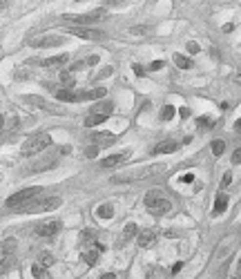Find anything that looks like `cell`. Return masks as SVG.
<instances>
[{
  "label": "cell",
  "mask_w": 241,
  "mask_h": 279,
  "mask_svg": "<svg viewBox=\"0 0 241 279\" xmlns=\"http://www.w3.org/2000/svg\"><path fill=\"white\" fill-rule=\"evenodd\" d=\"M132 69H134V74L137 76H145V69H143L141 65H132Z\"/></svg>",
  "instance_id": "cell-37"
},
{
  "label": "cell",
  "mask_w": 241,
  "mask_h": 279,
  "mask_svg": "<svg viewBox=\"0 0 241 279\" xmlns=\"http://www.w3.org/2000/svg\"><path fill=\"white\" fill-rule=\"evenodd\" d=\"M38 195H40V188H25V190H20V192H16V195H11L9 199H7V208H11V210H16V208L25 205L27 201L36 199Z\"/></svg>",
  "instance_id": "cell-6"
},
{
  "label": "cell",
  "mask_w": 241,
  "mask_h": 279,
  "mask_svg": "<svg viewBox=\"0 0 241 279\" xmlns=\"http://www.w3.org/2000/svg\"><path fill=\"white\" fill-rule=\"evenodd\" d=\"M130 157H132V152L110 154V157H105L103 161H100V168H114V165H119V163H123V161H127Z\"/></svg>",
  "instance_id": "cell-14"
},
{
  "label": "cell",
  "mask_w": 241,
  "mask_h": 279,
  "mask_svg": "<svg viewBox=\"0 0 241 279\" xmlns=\"http://www.w3.org/2000/svg\"><path fill=\"white\" fill-rule=\"evenodd\" d=\"M25 100L29 103V105H36V107H40V110H47L49 114H63V112H65L60 105H56V103H49V100L40 99V96H25Z\"/></svg>",
  "instance_id": "cell-9"
},
{
  "label": "cell",
  "mask_w": 241,
  "mask_h": 279,
  "mask_svg": "<svg viewBox=\"0 0 241 279\" xmlns=\"http://www.w3.org/2000/svg\"><path fill=\"white\" fill-rule=\"evenodd\" d=\"M103 16H105V9L100 7V9H94V11H89V14H63L60 20L79 22V27H85V25H89V22H96L99 18H103Z\"/></svg>",
  "instance_id": "cell-5"
},
{
  "label": "cell",
  "mask_w": 241,
  "mask_h": 279,
  "mask_svg": "<svg viewBox=\"0 0 241 279\" xmlns=\"http://www.w3.org/2000/svg\"><path fill=\"white\" fill-rule=\"evenodd\" d=\"M14 250H16V239H5V241H0V263L5 261Z\"/></svg>",
  "instance_id": "cell-17"
},
{
  "label": "cell",
  "mask_w": 241,
  "mask_h": 279,
  "mask_svg": "<svg viewBox=\"0 0 241 279\" xmlns=\"http://www.w3.org/2000/svg\"><path fill=\"white\" fill-rule=\"evenodd\" d=\"M181 266H183V263H181V261H179V263H174V266H172V275H174V273H179V270H181Z\"/></svg>",
  "instance_id": "cell-41"
},
{
  "label": "cell",
  "mask_w": 241,
  "mask_h": 279,
  "mask_svg": "<svg viewBox=\"0 0 241 279\" xmlns=\"http://www.w3.org/2000/svg\"><path fill=\"white\" fill-rule=\"evenodd\" d=\"M172 60H174V65H177L179 69H190L192 67V60H190L188 56H183V54H174Z\"/></svg>",
  "instance_id": "cell-26"
},
{
  "label": "cell",
  "mask_w": 241,
  "mask_h": 279,
  "mask_svg": "<svg viewBox=\"0 0 241 279\" xmlns=\"http://www.w3.org/2000/svg\"><path fill=\"white\" fill-rule=\"evenodd\" d=\"M96 217H99V219H112V217H114V205L112 203L99 205V208H96Z\"/></svg>",
  "instance_id": "cell-23"
},
{
  "label": "cell",
  "mask_w": 241,
  "mask_h": 279,
  "mask_svg": "<svg viewBox=\"0 0 241 279\" xmlns=\"http://www.w3.org/2000/svg\"><path fill=\"white\" fill-rule=\"evenodd\" d=\"M230 181H232V172H225V174H223V183H221V188H228V185H230Z\"/></svg>",
  "instance_id": "cell-35"
},
{
  "label": "cell",
  "mask_w": 241,
  "mask_h": 279,
  "mask_svg": "<svg viewBox=\"0 0 241 279\" xmlns=\"http://www.w3.org/2000/svg\"><path fill=\"white\" fill-rule=\"evenodd\" d=\"M159 239V232L154 230V228H145V230L137 232V243L139 248H152L154 243H157Z\"/></svg>",
  "instance_id": "cell-11"
},
{
  "label": "cell",
  "mask_w": 241,
  "mask_h": 279,
  "mask_svg": "<svg viewBox=\"0 0 241 279\" xmlns=\"http://www.w3.org/2000/svg\"><path fill=\"white\" fill-rule=\"evenodd\" d=\"M137 232H139V228L134 226V223H127V226L123 228V235H120V243H127L132 237H137Z\"/></svg>",
  "instance_id": "cell-24"
},
{
  "label": "cell",
  "mask_w": 241,
  "mask_h": 279,
  "mask_svg": "<svg viewBox=\"0 0 241 279\" xmlns=\"http://www.w3.org/2000/svg\"><path fill=\"white\" fill-rule=\"evenodd\" d=\"M179 116H181V119H188L190 110H188V107H181V110H179Z\"/></svg>",
  "instance_id": "cell-39"
},
{
  "label": "cell",
  "mask_w": 241,
  "mask_h": 279,
  "mask_svg": "<svg viewBox=\"0 0 241 279\" xmlns=\"http://www.w3.org/2000/svg\"><path fill=\"white\" fill-rule=\"evenodd\" d=\"M114 110V103H110V100H103V103H96L94 107H92V114H100V116H110V112Z\"/></svg>",
  "instance_id": "cell-20"
},
{
  "label": "cell",
  "mask_w": 241,
  "mask_h": 279,
  "mask_svg": "<svg viewBox=\"0 0 241 279\" xmlns=\"http://www.w3.org/2000/svg\"><path fill=\"white\" fill-rule=\"evenodd\" d=\"M49 145H52V137H49L47 132H40V134H34V137H29L22 143L20 154L22 157H36V154L45 152Z\"/></svg>",
  "instance_id": "cell-3"
},
{
  "label": "cell",
  "mask_w": 241,
  "mask_h": 279,
  "mask_svg": "<svg viewBox=\"0 0 241 279\" xmlns=\"http://www.w3.org/2000/svg\"><path fill=\"white\" fill-rule=\"evenodd\" d=\"M165 168H168V165L154 163V165H143V168H137V170H125V172L112 177V183H132V181L150 179V177H157V174L165 172Z\"/></svg>",
  "instance_id": "cell-1"
},
{
  "label": "cell",
  "mask_w": 241,
  "mask_h": 279,
  "mask_svg": "<svg viewBox=\"0 0 241 279\" xmlns=\"http://www.w3.org/2000/svg\"><path fill=\"white\" fill-rule=\"evenodd\" d=\"M172 116H174V107H172V105H165V107L161 110V121H170Z\"/></svg>",
  "instance_id": "cell-31"
},
{
  "label": "cell",
  "mask_w": 241,
  "mask_h": 279,
  "mask_svg": "<svg viewBox=\"0 0 241 279\" xmlns=\"http://www.w3.org/2000/svg\"><path fill=\"white\" fill-rule=\"evenodd\" d=\"M60 228H63V223L58 221V219H52V221L40 223V226L36 228V235H38V237H45V239H52V237H56L58 232H60Z\"/></svg>",
  "instance_id": "cell-10"
},
{
  "label": "cell",
  "mask_w": 241,
  "mask_h": 279,
  "mask_svg": "<svg viewBox=\"0 0 241 279\" xmlns=\"http://www.w3.org/2000/svg\"><path fill=\"white\" fill-rule=\"evenodd\" d=\"M225 210H228V197L219 192L215 199V210H212V215H223Z\"/></svg>",
  "instance_id": "cell-22"
},
{
  "label": "cell",
  "mask_w": 241,
  "mask_h": 279,
  "mask_svg": "<svg viewBox=\"0 0 241 279\" xmlns=\"http://www.w3.org/2000/svg\"><path fill=\"white\" fill-rule=\"evenodd\" d=\"M60 42H63L60 36H40V38H32L29 45L32 47H58Z\"/></svg>",
  "instance_id": "cell-13"
},
{
  "label": "cell",
  "mask_w": 241,
  "mask_h": 279,
  "mask_svg": "<svg viewBox=\"0 0 241 279\" xmlns=\"http://www.w3.org/2000/svg\"><path fill=\"white\" fill-rule=\"evenodd\" d=\"M179 150V143L177 141H161L154 148V154H172V152H177Z\"/></svg>",
  "instance_id": "cell-18"
},
{
  "label": "cell",
  "mask_w": 241,
  "mask_h": 279,
  "mask_svg": "<svg viewBox=\"0 0 241 279\" xmlns=\"http://www.w3.org/2000/svg\"><path fill=\"white\" fill-rule=\"evenodd\" d=\"M99 63V56H87L85 58V67H92V65Z\"/></svg>",
  "instance_id": "cell-34"
},
{
  "label": "cell",
  "mask_w": 241,
  "mask_h": 279,
  "mask_svg": "<svg viewBox=\"0 0 241 279\" xmlns=\"http://www.w3.org/2000/svg\"><path fill=\"white\" fill-rule=\"evenodd\" d=\"M188 52H190V54H197V52H199V45H197V42H190V45H188Z\"/></svg>",
  "instance_id": "cell-38"
},
{
  "label": "cell",
  "mask_w": 241,
  "mask_h": 279,
  "mask_svg": "<svg viewBox=\"0 0 241 279\" xmlns=\"http://www.w3.org/2000/svg\"><path fill=\"white\" fill-rule=\"evenodd\" d=\"M96 154H99V148H87V150H85V157H87V159H94Z\"/></svg>",
  "instance_id": "cell-36"
},
{
  "label": "cell",
  "mask_w": 241,
  "mask_h": 279,
  "mask_svg": "<svg viewBox=\"0 0 241 279\" xmlns=\"http://www.w3.org/2000/svg\"><path fill=\"white\" fill-rule=\"evenodd\" d=\"M0 181H2V174H0Z\"/></svg>",
  "instance_id": "cell-45"
},
{
  "label": "cell",
  "mask_w": 241,
  "mask_h": 279,
  "mask_svg": "<svg viewBox=\"0 0 241 279\" xmlns=\"http://www.w3.org/2000/svg\"><path fill=\"white\" fill-rule=\"evenodd\" d=\"M210 148H212V154H215V157H221V154L225 152V141H221V139H215V141L210 143Z\"/></svg>",
  "instance_id": "cell-28"
},
{
  "label": "cell",
  "mask_w": 241,
  "mask_h": 279,
  "mask_svg": "<svg viewBox=\"0 0 241 279\" xmlns=\"http://www.w3.org/2000/svg\"><path fill=\"white\" fill-rule=\"evenodd\" d=\"M192 179H194L192 174H185V177H183V179H181V181H183V183H190V181H192Z\"/></svg>",
  "instance_id": "cell-42"
},
{
  "label": "cell",
  "mask_w": 241,
  "mask_h": 279,
  "mask_svg": "<svg viewBox=\"0 0 241 279\" xmlns=\"http://www.w3.org/2000/svg\"><path fill=\"white\" fill-rule=\"evenodd\" d=\"M100 253H103V246H100V243H94L89 250H85V253H83V261L87 263V266H96Z\"/></svg>",
  "instance_id": "cell-15"
},
{
  "label": "cell",
  "mask_w": 241,
  "mask_h": 279,
  "mask_svg": "<svg viewBox=\"0 0 241 279\" xmlns=\"http://www.w3.org/2000/svg\"><path fill=\"white\" fill-rule=\"evenodd\" d=\"M107 90L105 87H96V90H89V92H80V100H100L105 99Z\"/></svg>",
  "instance_id": "cell-19"
},
{
  "label": "cell",
  "mask_w": 241,
  "mask_h": 279,
  "mask_svg": "<svg viewBox=\"0 0 241 279\" xmlns=\"http://www.w3.org/2000/svg\"><path fill=\"white\" fill-rule=\"evenodd\" d=\"M58 79H60V87L58 90H72L74 85H76V79L72 76V72H60Z\"/></svg>",
  "instance_id": "cell-21"
},
{
  "label": "cell",
  "mask_w": 241,
  "mask_h": 279,
  "mask_svg": "<svg viewBox=\"0 0 241 279\" xmlns=\"http://www.w3.org/2000/svg\"><path fill=\"white\" fill-rule=\"evenodd\" d=\"M110 119V116H100V114H89V116H85V127H96V125H100V123H105Z\"/></svg>",
  "instance_id": "cell-25"
},
{
  "label": "cell",
  "mask_w": 241,
  "mask_h": 279,
  "mask_svg": "<svg viewBox=\"0 0 241 279\" xmlns=\"http://www.w3.org/2000/svg\"><path fill=\"white\" fill-rule=\"evenodd\" d=\"M241 161V150H235V154H232V163H239Z\"/></svg>",
  "instance_id": "cell-40"
},
{
  "label": "cell",
  "mask_w": 241,
  "mask_h": 279,
  "mask_svg": "<svg viewBox=\"0 0 241 279\" xmlns=\"http://www.w3.org/2000/svg\"><path fill=\"white\" fill-rule=\"evenodd\" d=\"M212 125H215V121H212V119H205V116L197 119V127H201V130H210Z\"/></svg>",
  "instance_id": "cell-30"
},
{
  "label": "cell",
  "mask_w": 241,
  "mask_h": 279,
  "mask_svg": "<svg viewBox=\"0 0 241 279\" xmlns=\"http://www.w3.org/2000/svg\"><path fill=\"white\" fill-rule=\"evenodd\" d=\"M42 273H45V268H40L38 263H34V266H32V275H34V277L40 279V277H42Z\"/></svg>",
  "instance_id": "cell-32"
},
{
  "label": "cell",
  "mask_w": 241,
  "mask_h": 279,
  "mask_svg": "<svg viewBox=\"0 0 241 279\" xmlns=\"http://www.w3.org/2000/svg\"><path fill=\"white\" fill-rule=\"evenodd\" d=\"M63 199L60 197H36V199L27 201L25 205L16 208V212H22V215H42V212H52L56 208H60Z\"/></svg>",
  "instance_id": "cell-2"
},
{
  "label": "cell",
  "mask_w": 241,
  "mask_h": 279,
  "mask_svg": "<svg viewBox=\"0 0 241 279\" xmlns=\"http://www.w3.org/2000/svg\"><path fill=\"white\" fill-rule=\"evenodd\" d=\"M2 127H5V116L0 114V132H2Z\"/></svg>",
  "instance_id": "cell-44"
},
{
  "label": "cell",
  "mask_w": 241,
  "mask_h": 279,
  "mask_svg": "<svg viewBox=\"0 0 241 279\" xmlns=\"http://www.w3.org/2000/svg\"><path fill=\"white\" fill-rule=\"evenodd\" d=\"M165 67V63H163V60H154L152 65H150V72H159V69H163Z\"/></svg>",
  "instance_id": "cell-33"
},
{
  "label": "cell",
  "mask_w": 241,
  "mask_h": 279,
  "mask_svg": "<svg viewBox=\"0 0 241 279\" xmlns=\"http://www.w3.org/2000/svg\"><path fill=\"white\" fill-rule=\"evenodd\" d=\"M56 100L58 103H80V94L72 90H56Z\"/></svg>",
  "instance_id": "cell-16"
},
{
  "label": "cell",
  "mask_w": 241,
  "mask_h": 279,
  "mask_svg": "<svg viewBox=\"0 0 241 279\" xmlns=\"http://www.w3.org/2000/svg\"><path fill=\"white\" fill-rule=\"evenodd\" d=\"M145 205L154 217H163V215H168V212L172 210L170 199L163 195V192H159V190H150V192H147L145 195Z\"/></svg>",
  "instance_id": "cell-4"
},
{
  "label": "cell",
  "mask_w": 241,
  "mask_h": 279,
  "mask_svg": "<svg viewBox=\"0 0 241 279\" xmlns=\"http://www.w3.org/2000/svg\"><path fill=\"white\" fill-rule=\"evenodd\" d=\"M34 65H42L49 69H60L65 65H69V54H60V56H49V58H40V60H32Z\"/></svg>",
  "instance_id": "cell-8"
},
{
  "label": "cell",
  "mask_w": 241,
  "mask_h": 279,
  "mask_svg": "<svg viewBox=\"0 0 241 279\" xmlns=\"http://www.w3.org/2000/svg\"><path fill=\"white\" fill-rule=\"evenodd\" d=\"M38 266H40V268H49V266H54V257L49 253H40V257H38Z\"/></svg>",
  "instance_id": "cell-29"
},
{
  "label": "cell",
  "mask_w": 241,
  "mask_h": 279,
  "mask_svg": "<svg viewBox=\"0 0 241 279\" xmlns=\"http://www.w3.org/2000/svg\"><path fill=\"white\" fill-rule=\"evenodd\" d=\"M127 32H130L132 36H147V34L152 32V27L150 25H137V27H130Z\"/></svg>",
  "instance_id": "cell-27"
},
{
  "label": "cell",
  "mask_w": 241,
  "mask_h": 279,
  "mask_svg": "<svg viewBox=\"0 0 241 279\" xmlns=\"http://www.w3.org/2000/svg\"><path fill=\"white\" fill-rule=\"evenodd\" d=\"M103 279H116V275H114V273H105Z\"/></svg>",
  "instance_id": "cell-43"
},
{
  "label": "cell",
  "mask_w": 241,
  "mask_h": 279,
  "mask_svg": "<svg viewBox=\"0 0 241 279\" xmlns=\"http://www.w3.org/2000/svg\"><path fill=\"white\" fill-rule=\"evenodd\" d=\"M67 32L76 38H83V40H103L105 38V32L92 29V27H69Z\"/></svg>",
  "instance_id": "cell-7"
},
{
  "label": "cell",
  "mask_w": 241,
  "mask_h": 279,
  "mask_svg": "<svg viewBox=\"0 0 241 279\" xmlns=\"http://www.w3.org/2000/svg\"><path fill=\"white\" fill-rule=\"evenodd\" d=\"M89 141L94 143L96 148H110L112 143L116 141V137L110 134V132H94V134H89Z\"/></svg>",
  "instance_id": "cell-12"
}]
</instances>
